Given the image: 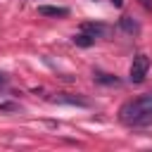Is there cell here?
I'll return each mask as SVG.
<instances>
[{"label": "cell", "instance_id": "1", "mask_svg": "<svg viewBox=\"0 0 152 152\" xmlns=\"http://www.w3.org/2000/svg\"><path fill=\"white\" fill-rule=\"evenodd\" d=\"M119 121L126 126H145L152 121V90L119 107Z\"/></svg>", "mask_w": 152, "mask_h": 152}, {"label": "cell", "instance_id": "2", "mask_svg": "<svg viewBox=\"0 0 152 152\" xmlns=\"http://www.w3.org/2000/svg\"><path fill=\"white\" fill-rule=\"evenodd\" d=\"M147 71H150L147 55H135L133 62H131V69H128V81L131 83H142L147 78Z\"/></svg>", "mask_w": 152, "mask_h": 152}, {"label": "cell", "instance_id": "3", "mask_svg": "<svg viewBox=\"0 0 152 152\" xmlns=\"http://www.w3.org/2000/svg\"><path fill=\"white\" fill-rule=\"evenodd\" d=\"M81 31L88 33V36H93V38H107L112 28L107 24H100V21H83L81 24Z\"/></svg>", "mask_w": 152, "mask_h": 152}, {"label": "cell", "instance_id": "4", "mask_svg": "<svg viewBox=\"0 0 152 152\" xmlns=\"http://www.w3.org/2000/svg\"><path fill=\"white\" fill-rule=\"evenodd\" d=\"M52 102H57V104H76V107H88V100L76 97V95H66V93H57V95L52 97Z\"/></svg>", "mask_w": 152, "mask_h": 152}, {"label": "cell", "instance_id": "5", "mask_svg": "<svg viewBox=\"0 0 152 152\" xmlns=\"http://www.w3.org/2000/svg\"><path fill=\"white\" fill-rule=\"evenodd\" d=\"M38 14L40 17H69V10L55 7V5H38Z\"/></svg>", "mask_w": 152, "mask_h": 152}, {"label": "cell", "instance_id": "6", "mask_svg": "<svg viewBox=\"0 0 152 152\" xmlns=\"http://www.w3.org/2000/svg\"><path fill=\"white\" fill-rule=\"evenodd\" d=\"M119 26H121V31L128 33V36H138V33H140V24H138L133 17H121V19H119Z\"/></svg>", "mask_w": 152, "mask_h": 152}, {"label": "cell", "instance_id": "7", "mask_svg": "<svg viewBox=\"0 0 152 152\" xmlns=\"http://www.w3.org/2000/svg\"><path fill=\"white\" fill-rule=\"evenodd\" d=\"M93 76H95V81H97V83H104V86H119V78H116V76H112V74L95 71Z\"/></svg>", "mask_w": 152, "mask_h": 152}, {"label": "cell", "instance_id": "8", "mask_svg": "<svg viewBox=\"0 0 152 152\" xmlns=\"http://www.w3.org/2000/svg\"><path fill=\"white\" fill-rule=\"evenodd\" d=\"M71 40H74L76 45H81V48H90V45L95 43V38H93V36H88V33H83V31H81V33H76Z\"/></svg>", "mask_w": 152, "mask_h": 152}, {"label": "cell", "instance_id": "9", "mask_svg": "<svg viewBox=\"0 0 152 152\" xmlns=\"http://www.w3.org/2000/svg\"><path fill=\"white\" fill-rule=\"evenodd\" d=\"M12 109H17L14 104H0V112H12Z\"/></svg>", "mask_w": 152, "mask_h": 152}, {"label": "cell", "instance_id": "10", "mask_svg": "<svg viewBox=\"0 0 152 152\" xmlns=\"http://www.w3.org/2000/svg\"><path fill=\"white\" fill-rule=\"evenodd\" d=\"M2 86H7V74L0 71V88H2Z\"/></svg>", "mask_w": 152, "mask_h": 152}, {"label": "cell", "instance_id": "11", "mask_svg": "<svg viewBox=\"0 0 152 152\" xmlns=\"http://www.w3.org/2000/svg\"><path fill=\"white\" fill-rule=\"evenodd\" d=\"M140 2H142V5L147 7V10H152V2H150V0H140Z\"/></svg>", "mask_w": 152, "mask_h": 152}, {"label": "cell", "instance_id": "12", "mask_svg": "<svg viewBox=\"0 0 152 152\" xmlns=\"http://www.w3.org/2000/svg\"><path fill=\"white\" fill-rule=\"evenodd\" d=\"M112 5H114V7H121V5H124V0H112Z\"/></svg>", "mask_w": 152, "mask_h": 152}]
</instances>
